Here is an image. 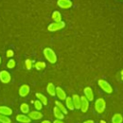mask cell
Returning <instances> with one entry per match:
<instances>
[{
    "instance_id": "cell-1",
    "label": "cell",
    "mask_w": 123,
    "mask_h": 123,
    "mask_svg": "<svg viewBox=\"0 0 123 123\" xmlns=\"http://www.w3.org/2000/svg\"><path fill=\"white\" fill-rule=\"evenodd\" d=\"M43 55L45 59L50 62V63H55L57 62V55L56 53L49 47L43 49Z\"/></svg>"
},
{
    "instance_id": "cell-2",
    "label": "cell",
    "mask_w": 123,
    "mask_h": 123,
    "mask_svg": "<svg viewBox=\"0 0 123 123\" xmlns=\"http://www.w3.org/2000/svg\"><path fill=\"white\" fill-rule=\"evenodd\" d=\"M94 109H95L96 112L103 113L106 109V101L103 98H98L94 103Z\"/></svg>"
},
{
    "instance_id": "cell-3",
    "label": "cell",
    "mask_w": 123,
    "mask_h": 123,
    "mask_svg": "<svg viewBox=\"0 0 123 123\" xmlns=\"http://www.w3.org/2000/svg\"><path fill=\"white\" fill-rule=\"evenodd\" d=\"M98 86H99L105 92H107V93H109V94L112 93V91H113L111 86L106 80H103V79L98 80Z\"/></svg>"
},
{
    "instance_id": "cell-4",
    "label": "cell",
    "mask_w": 123,
    "mask_h": 123,
    "mask_svg": "<svg viewBox=\"0 0 123 123\" xmlns=\"http://www.w3.org/2000/svg\"><path fill=\"white\" fill-rule=\"evenodd\" d=\"M64 26H65V23L62 20L60 22H53V23L49 24L47 29L50 32H56V31H59V30L62 29V28H64Z\"/></svg>"
},
{
    "instance_id": "cell-5",
    "label": "cell",
    "mask_w": 123,
    "mask_h": 123,
    "mask_svg": "<svg viewBox=\"0 0 123 123\" xmlns=\"http://www.w3.org/2000/svg\"><path fill=\"white\" fill-rule=\"evenodd\" d=\"M12 80L11 74L7 70H2L0 71V82L3 84H9Z\"/></svg>"
},
{
    "instance_id": "cell-6",
    "label": "cell",
    "mask_w": 123,
    "mask_h": 123,
    "mask_svg": "<svg viewBox=\"0 0 123 123\" xmlns=\"http://www.w3.org/2000/svg\"><path fill=\"white\" fill-rule=\"evenodd\" d=\"M88 106H89V101L85 97V95L81 96V108H80V110L83 112H86L88 110Z\"/></svg>"
},
{
    "instance_id": "cell-7",
    "label": "cell",
    "mask_w": 123,
    "mask_h": 123,
    "mask_svg": "<svg viewBox=\"0 0 123 123\" xmlns=\"http://www.w3.org/2000/svg\"><path fill=\"white\" fill-rule=\"evenodd\" d=\"M28 116L31 120H39L43 117V114L39 111H29Z\"/></svg>"
},
{
    "instance_id": "cell-8",
    "label": "cell",
    "mask_w": 123,
    "mask_h": 123,
    "mask_svg": "<svg viewBox=\"0 0 123 123\" xmlns=\"http://www.w3.org/2000/svg\"><path fill=\"white\" fill-rule=\"evenodd\" d=\"M57 4L60 8L62 9H69L72 7V2L71 0H58L57 1Z\"/></svg>"
},
{
    "instance_id": "cell-9",
    "label": "cell",
    "mask_w": 123,
    "mask_h": 123,
    "mask_svg": "<svg viewBox=\"0 0 123 123\" xmlns=\"http://www.w3.org/2000/svg\"><path fill=\"white\" fill-rule=\"evenodd\" d=\"M18 93L21 97H26L30 93V86L28 85H22L18 89Z\"/></svg>"
},
{
    "instance_id": "cell-10",
    "label": "cell",
    "mask_w": 123,
    "mask_h": 123,
    "mask_svg": "<svg viewBox=\"0 0 123 123\" xmlns=\"http://www.w3.org/2000/svg\"><path fill=\"white\" fill-rule=\"evenodd\" d=\"M84 93H85V97H86L88 101H92V100L94 99V94H93V91H92L91 87H89V86L85 87Z\"/></svg>"
},
{
    "instance_id": "cell-11",
    "label": "cell",
    "mask_w": 123,
    "mask_h": 123,
    "mask_svg": "<svg viewBox=\"0 0 123 123\" xmlns=\"http://www.w3.org/2000/svg\"><path fill=\"white\" fill-rule=\"evenodd\" d=\"M15 119L19 123H31V119L29 118V116L28 115H25L23 113L17 114L16 117H15Z\"/></svg>"
},
{
    "instance_id": "cell-12",
    "label": "cell",
    "mask_w": 123,
    "mask_h": 123,
    "mask_svg": "<svg viewBox=\"0 0 123 123\" xmlns=\"http://www.w3.org/2000/svg\"><path fill=\"white\" fill-rule=\"evenodd\" d=\"M72 102L74 105V109H79L81 108V97L78 94H74L72 97Z\"/></svg>"
},
{
    "instance_id": "cell-13",
    "label": "cell",
    "mask_w": 123,
    "mask_h": 123,
    "mask_svg": "<svg viewBox=\"0 0 123 123\" xmlns=\"http://www.w3.org/2000/svg\"><path fill=\"white\" fill-rule=\"evenodd\" d=\"M0 114L9 116L12 114V110L7 106H0Z\"/></svg>"
},
{
    "instance_id": "cell-14",
    "label": "cell",
    "mask_w": 123,
    "mask_h": 123,
    "mask_svg": "<svg viewBox=\"0 0 123 123\" xmlns=\"http://www.w3.org/2000/svg\"><path fill=\"white\" fill-rule=\"evenodd\" d=\"M56 95L58 96V98H59L60 100H65V98H66V93H65L64 90H63L62 87H60V86L56 87Z\"/></svg>"
},
{
    "instance_id": "cell-15",
    "label": "cell",
    "mask_w": 123,
    "mask_h": 123,
    "mask_svg": "<svg viewBox=\"0 0 123 123\" xmlns=\"http://www.w3.org/2000/svg\"><path fill=\"white\" fill-rule=\"evenodd\" d=\"M46 90H47V92H48L49 95H51V96H55L56 95V87H55V86L52 83H49L47 85Z\"/></svg>"
},
{
    "instance_id": "cell-16",
    "label": "cell",
    "mask_w": 123,
    "mask_h": 123,
    "mask_svg": "<svg viewBox=\"0 0 123 123\" xmlns=\"http://www.w3.org/2000/svg\"><path fill=\"white\" fill-rule=\"evenodd\" d=\"M55 104H56V107H57L63 114H66V113H67V109L65 108V106H64L61 101H56Z\"/></svg>"
},
{
    "instance_id": "cell-17",
    "label": "cell",
    "mask_w": 123,
    "mask_h": 123,
    "mask_svg": "<svg viewBox=\"0 0 123 123\" xmlns=\"http://www.w3.org/2000/svg\"><path fill=\"white\" fill-rule=\"evenodd\" d=\"M52 19L54 20V22H60L62 21V14L59 11H54L52 13Z\"/></svg>"
},
{
    "instance_id": "cell-18",
    "label": "cell",
    "mask_w": 123,
    "mask_h": 123,
    "mask_svg": "<svg viewBox=\"0 0 123 123\" xmlns=\"http://www.w3.org/2000/svg\"><path fill=\"white\" fill-rule=\"evenodd\" d=\"M53 112H54V115H55V117L57 118V119H61V120H62L63 119V117H64V115H63V113L57 108V107H55L54 108V110H53Z\"/></svg>"
},
{
    "instance_id": "cell-19",
    "label": "cell",
    "mask_w": 123,
    "mask_h": 123,
    "mask_svg": "<svg viewBox=\"0 0 123 123\" xmlns=\"http://www.w3.org/2000/svg\"><path fill=\"white\" fill-rule=\"evenodd\" d=\"M123 116L120 113H115L111 118V123H122Z\"/></svg>"
},
{
    "instance_id": "cell-20",
    "label": "cell",
    "mask_w": 123,
    "mask_h": 123,
    "mask_svg": "<svg viewBox=\"0 0 123 123\" xmlns=\"http://www.w3.org/2000/svg\"><path fill=\"white\" fill-rule=\"evenodd\" d=\"M36 97L37 98V100H38L42 105H47V103H48L47 98H46L43 94H41V93H36Z\"/></svg>"
},
{
    "instance_id": "cell-21",
    "label": "cell",
    "mask_w": 123,
    "mask_h": 123,
    "mask_svg": "<svg viewBox=\"0 0 123 123\" xmlns=\"http://www.w3.org/2000/svg\"><path fill=\"white\" fill-rule=\"evenodd\" d=\"M65 105H66V109L70 110V111H73L74 110V105H73V102H72V98L71 97H67L65 98Z\"/></svg>"
},
{
    "instance_id": "cell-22",
    "label": "cell",
    "mask_w": 123,
    "mask_h": 123,
    "mask_svg": "<svg viewBox=\"0 0 123 123\" xmlns=\"http://www.w3.org/2000/svg\"><path fill=\"white\" fill-rule=\"evenodd\" d=\"M20 111L23 114H26V113H29L30 111V108H29V105L26 104V103H23L20 105Z\"/></svg>"
},
{
    "instance_id": "cell-23",
    "label": "cell",
    "mask_w": 123,
    "mask_h": 123,
    "mask_svg": "<svg viewBox=\"0 0 123 123\" xmlns=\"http://www.w3.org/2000/svg\"><path fill=\"white\" fill-rule=\"evenodd\" d=\"M34 66L36 67V69H37V70H42V69H44V68H45L46 64H45V62H37L35 63V65H34Z\"/></svg>"
},
{
    "instance_id": "cell-24",
    "label": "cell",
    "mask_w": 123,
    "mask_h": 123,
    "mask_svg": "<svg viewBox=\"0 0 123 123\" xmlns=\"http://www.w3.org/2000/svg\"><path fill=\"white\" fill-rule=\"evenodd\" d=\"M0 123H12V120L9 116L0 114Z\"/></svg>"
},
{
    "instance_id": "cell-25",
    "label": "cell",
    "mask_w": 123,
    "mask_h": 123,
    "mask_svg": "<svg viewBox=\"0 0 123 123\" xmlns=\"http://www.w3.org/2000/svg\"><path fill=\"white\" fill-rule=\"evenodd\" d=\"M15 64H16L15 61L12 60V59H11V60L8 61V62H7V67H8L9 69H12V68L15 67Z\"/></svg>"
},
{
    "instance_id": "cell-26",
    "label": "cell",
    "mask_w": 123,
    "mask_h": 123,
    "mask_svg": "<svg viewBox=\"0 0 123 123\" xmlns=\"http://www.w3.org/2000/svg\"><path fill=\"white\" fill-rule=\"evenodd\" d=\"M25 66H26L27 70H31L32 67H33V62H32L31 60L27 59V60L25 61Z\"/></svg>"
},
{
    "instance_id": "cell-27",
    "label": "cell",
    "mask_w": 123,
    "mask_h": 123,
    "mask_svg": "<svg viewBox=\"0 0 123 123\" xmlns=\"http://www.w3.org/2000/svg\"><path fill=\"white\" fill-rule=\"evenodd\" d=\"M34 106H35V108H36L37 111H40V110L42 109V106H43V105H42L38 100H36V101L34 102Z\"/></svg>"
},
{
    "instance_id": "cell-28",
    "label": "cell",
    "mask_w": 123,
    "mask_h": 123,
    "mask_svg": "<svg viewBox=\"0 0 123 123\" xmlns=\"http://www.w3.org/2000/svg\"><path fill=\"white\" fill-rule=\"evenodd\" d=\"M6 56H7V58H12L13 56V51L12 50H8L6 52Z\"/></svg>"
},
{
    "instance_id": "cell-29",
    "label": "cell",
    "mask_w": 123,
    "mask_h": 123,
    "mask_svg": "<svg viewBox=\"0 0 123 123\" xmlns=\"http://www.w3.org/2000/svg\"><path fill=\"white\" fill-rule=\"evenodd\" d=\"M53 123H63V122H62V120H61V119H56V120H54Z\"/></svg>"
},
{
    "instance_id": "cell-30",
    "label": "cell",
    "mask_w": 123,
    "mask_h": 123,
    "mask_svg": "<svg viewBox=\"0 0 123 123\" xmlns=\"http://www.w3.org/2000/svg\"><path fill=\"white\" fill-rule=\"evenodd\" d=\"M84 123H94V121H93V120H86V121H85Z\"/></svg>"
},
{
    "instance_id": "cell-31",
    "label": "cell",
    "mask_w": 123,
    "mask_h": 123,
    "mask_svg": "<svg viewBox=\"0 0 123 123\" xmlns=\"http://www.w3.org/2000/svg\"><path fill=\"white\" fill-rule=\"evenodd\" d=\"M41 123H51V122H50L49 120H43V121H42Z\"/></svg>"
},
{
    "instance_id": "cell-32",
    "label": "cell",
    "mask_w": 123,
    "mask_h": 123,
    "mask_svg": "<svg viewBox=\"0 0 123 123\" xmlns=\"http://www.w3.org/2000/svg\"><path fill=\"white\" fill-rule=\"evenodd\" d=\"M121 79H122V80H123V70H122V71H121Z\"/></svg>"
},
{
    "instance_id": "cell-33",
    "label": "cell",
    "mask_w": 123,
    "mask_h": 123,
    "mask_svg": "<svg viewBox=\"0 0 123 123\" xmlns=\"http://www.w3.org/2000/svg\"><path fill=\"white\" fill-rule=\"evenodd\" d=\"M101 123H106V122H105L104 120H101Z\"/></svg>"
},
{
    "instance_id": "cell-34",
    "label": "cell",
    "mask_w": 123,
    "mask_h": 123,
    "mask_svg": "<svg viewBox=\"0 0 123 123\" xmlns=\"http://www.w3.org/2000/svg\"><path fill=\"white\" fill-rule=\"evenodd\" d=\"M1 61H2V59H1V57H0V64H1Z\"/></svg>"
}]
</instances>
